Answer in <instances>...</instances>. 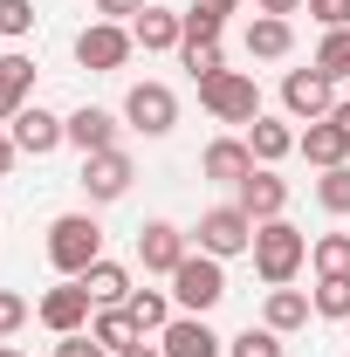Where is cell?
I'll use <instances>...</instances> for the list:
<instances>
[{"label": "cell", "instance_id": "7a4b0ae2", "mask_svg": "<svg viewBox=\"0 0 350 357\" xmlns=\"http://www.w3.org/2000/svg\"><path fill=\"white\" fill-rule=\"evenodd\" d=\"M48 261H55V275H83L89 261H103V227L89 220V213H62V220L48 227Z\"/></svg>", "mask_w": 350, "mask_h": 357}, {"label": "cell", "instance_id": "4dcf8cb0", "mask_svg": "<svg viewBox=\"0 0 350 357\" xmlns=\"http://www.w3.org/2000/svg\"><path fill=\"white\" fill-rule=\"evenodd\" d=\"M316 199H323V213H350V165H330L316 178Z\"/></svg>", "mask_w": 350, "mask_h": 357}, {"label": "cell", "instance_id": "d4e9b609", "mask_svg": "<svg viewBox=\"0 0 350 357\" xmlns=\"http://www.w3.org/2000/svg\"><path fill=\"white\" fill-rule=\"evenodd\" d=\"M124 310H131V323L151 337V330H165V323H172V296H158V289H131V303H124Z\"/></svg>", "mask_w": 350, "mask_h": 357}, {"label": "cell", "instance_id": "e575fe53", "mask_svg": "<svg viewBox=\"0 0 350 357\" xmlns=\"http://www.w3.org/2000/svg\"><path fill=\"white\" fill-rule=\"evenodd\" d=\"M309 14H316L323 28H350V0H309Z\"/></svg>", "mask_w": 350, "mask_h": 357}, {"label": "cell", "instance_id": "cb8c5ba5", "mask_svg": "<svg viewBox=\"0 0 350 357\" xmlns=\"http://www.w3.org/2000/svg\"><path fill=\"white\" fill-rule=\"evenodd\" d=\"M89 337H96L103 351L117 357V351H131V344L144 337V330L131 323V310H96V316H89Z\"/></svg>", "mask_w": 350, "mask_h": 357}, {"label": "cell", "instance_id": "7c38bea8", "mask_svg": "<svg viewBox=\"0 0 350 357\" xmlns=\"http://www.w3.org/2000/svg\"><path fill=\"white\" fill-rule=\"evenodd\" d=\"M14 144H21L28 158H48L55 144H69V117H55V110H42V103H28V110L14 117Z\"/></svg>", "mask_w": 350, "mask_h": 357}, {"label": "cell", "instance_id": "7402d4cb", "mask_svg": "<svg viewBox=\"0 0 350 357\" xmlns=\"http://www.w3.org/2000/svg\"><path fill=\"white\" fill-rule=\"evenodd\" d=\"M309 310H316V303H309L303 289H268V310H261V323L289 337V330H303V323H309Z\"/></svg>", "mask_w": 350, "mask_h": 357}, {"label": "cell", "instance_id": "e0dca14e", "mask_svg": "<svg viewBox=\"0 0 350 357\" xmlns=\"http://www.w3.org/2000/svg\"><path fill=\"white\" fill-rule=\"evenodd\" d=\"M76 282L89 289L96 310H124V303H131V268H117V261H89Z\"/></svg>", "mask_w": 350, "mask_h": 357}, {"label": "cell", "instance_id": "ffe728a7", "mask_svg": "<svg viewBox=\"0 0 350 357\" xmlns=\"http://www.w3.org/2000/svg\"><path fill=\"white\" fill-rule=\"evenodd\" d=\"M296 151H303L309 165H323V172H330V165H350V137L337 131L330 117H323V124H309V131L296 137Z\"/></svg>", "mask_w": 350, "mask_h": 357}, {"label": "cell", "instance_id": "74e56055", "mask_svg": "<svg viewBox=\"0 0 350 357\" xmlns=\"http://www.w3.org/2000/svg\"><path fill=\"white\" fill-rule=\"evenodd\" d=\"M296 7H309V0H254V14H275V21H289Z\"/></svg>", "mask_w": 350, "mask_h": 357}, {"label": "cell", "instance_id": "5b68a950", "mask_svg": "<svg viewBox=\"0 0 350 357\" xmlns=\"http://www.w3.org/2000/svg\"><path fill=\"white\" fill-rule=\"evenodd\" d=\"M131 48H137V35L124 21H89L83 35H76V62H83L89 76H117L131 62Z\"/></svg>", "mask_w": 350, "mask_h": 357}, {"label": "cell", "instance_id": "277c9868", "mask_svg": "<svg viewBox=\"0 0 350 357\" xmlns=\"http://www.w3.org/2000/svg\"><path fill=\"white\" fill-rule=\"evenodd\" d=\"M172 303L185 316H206L227 303V268L213 261V255H185V261L172 268Z\"/></svg>", "mask_w": 350, "mask_h": 357}, {"label": "cell", "instance_id": "83f0119b", "mask_svg": "<svg viewBox=\"0 0 350 357\" xmlns=\"http://www.w3.org/2000/svg\"><path fill=\"white\" fill-rule=\"evenodd\" d=\"M309 268H316V275H350V234H323V241H309Z\"/></svg>", "mask_w": 350, "mask_h": 357}, {"label": "cell", "instance_id": "4316f807", "mask_svg": "<svg viewBox=\"0 0 350 357\" xmlns=\"http://www.w3.org/2000/svg\"><path fill=\"white\" fill-rule=\"evenodd\" d=\"M316 316H330V323H350V275H316Z\"/></svg>", "mask_w": 350, "mask_h": 357}, {"label": "cell", "instance_id": "2e32d148", "mask_svg": "<svg viewBox=\"0 0 350 357\" xmlns=\"http://www.w3.org/2000/svg\"><path fill=\"white\" fill-rule=\"evenodd\" d=\"M69 144L76 151H117V117L110 110H96V103H83V110H69Z\"/></svg>", "mask_w": 350, "mask_h": 357}, {"label": "cell", "instance_id": "7bdbcfd3", "mask_svg": "<svg viewBox=\"0 0 350 357\" xmlns=\"http://www.w3.org/2000/svg\"><path fill=\"white\" fill-rule=\"evenodd\" d=\"M0 357H21V351H14V344H0Z\"/></svg>", "mask_w": 350, "mask_h": 357}, {"label": "cell", "instance_id": "ab89813d", "mask_svg": "<svg viewBox=\"0 0 350 357\" xmlns=\"http://www.w3.org/2000/svg\"><path fill=\"white\" fill-rule=\"evenodd\" d=\"M199 7H206V14H220V21H227V14H234L241 0H199Z\"/></svg>", "mask_w": 350, "mask_h": 357}, {"label": "cell", "instance_id": "d590c367", "mask_svg": "<svg viewBox=\"0 0 350 357\" xmlns=\"http://www.w3.org/2000/svg\"><path fill=\"white\" fill-rule=\"evenodd\" d=\"M144 7H151V0H96V14H103V21H137Z\"/></svg>", "mask_w": 350, "mask_h": 357}, {"label": "cell", "instance_id": "9a60e30c", "mask_svg": "<svg viewBox=\"0 0 350 357\" xmlns=\"http://www.w3.org/2000/svg\"><path fill=\"white\" fill-rule=\"evenodd\" d=\"M199 172L220 178V185H241V178L254 172V151H248V137H213V144H206V158H199Z\"/></svg>", "mask_w": 350, "mask_h": 357}, {"label": "cell", "instance_id": "8fae6325", "mask_svg": "<svg viewBox=\"0 0 350 357\" xmlns=\"http://www.w3.org/2000/svg\"><path fill=\"white\" fill-rule=\"evenodd\" d=\"M89 310H96V303H89L83 282H62V289H48V296H42V310H35V316H42L55 337H76V330H89Z\"/></svg>", "mask_w": 350, "mask_h": 357}, {"label": "cell", "instance_id": "1f68e13d", "mask_svg": "<svg viewBox=\"0 0 350 357\" xmlns=\"http://www.w3.org/2000/svg\"><path fill=\"white\" fill-rule=\"evenodd\" d=\"M220 28H227V21H220V14H206L199 0L185 7V42H220ZM185 42H178V48H185Z\"/></svg>", "mask_w": 350, "mask_h": 357}, {"label": "cell", "instance_id": "f35d334b", "mask_svg": "<svg viewBox=\"0 0 350 357\" xmlns=\"http://www.w3.org/2000/svg\"><path fill=\"white\" fill-rule=\"evenodd\" d=\"M21 158V144H14V131H0V178H7V165Z\"/></svg>", "mask_w": 350, "mask_h": 357}, {"label": "cell", "instance_id": "60d3db41", "mask_svg": "<svg viewBox=\"0 0 350 357\" xmlns=\"http://www.w3.org/2000/svg\"><path fill=\"white\" fill-rule=\"evenodd\" d=\"M330 124H337V131L350 137V103H337V110H330Z\"/></svg>", "mask_w": 350, "mask_h": 357}, {"label": "cell", "instance_id": "44dd1931", "mask_svg": "<svg viewBox=\"0 0 350 357\" xmlns=\"http://www.w3.org/2000/svg\"><path fill=\"white\" fill-rule=\"evenodd\" d=\"M248 151H254V165H282V158L296 151V131H289L282 117H254V124H248Z\"/></svg>", "mask_w": 350, "mask_h": 357}, {"label": "cell", "instance_id": "d6a6232c", "mask_svg": "<svg viewBox=\"0 0 350 357\" xmlns=\"http://www.w3.org/2000/svg\"><path fill=\"white\" fill-rule=\"evenodd\" d=\"M35 28V0H0V35H28Z\"/></svg>", "mask_w": 350, "mask_h": 357}, {"label": "cell", "instance_id": "3957f363", "mask_svg": "<svg viewBox=\"0 0 350 357\" xmlns=\"http://www.w3.org/2000/svg\"><path fill=\"white\" fill-rule=\"evenodd\" d=\"M199 103H206L213 124H254V117H261V89H254L248 69H220V76H206V83H199Z\"/></svg>", "mask_w": 350, "mask_h": 357}, {"label": "cell", "instance_id": "f546056e", "mask_svg": "<svg viewBox=\"0 0 350 357\" xmlns=\"http://www.w3.org/2000/svg\"><path fill=\"white\" fill-rule=\"evenodd\" d=\"M178 62L192 69V83H206V76H220V69H227L220 42H185V48H178Z\"/></svg>", "mask_w": 350, "mask_h": 357}, {"label": "cell", "instance_id": "4fadbf2b", "mask_svg": "<svg viewBox=\"0 0 350 357\" xmlns=\"http://www.w3.org/2000/svg\"><path fill=\"white\" fill-rule=\"evenodd\" d=\"M185 255H192V248H185V234H178L172 220H144L137 227V261L151 268V275H172Z\"/></svg>", "mask_w": 350, "mask_h": 357}, {"label": "cell", "instance_id": "9c48e42d", "mask_svg": "<svg viewBox=\"0 0 350 357\" xmlns=\"http://www.w3.org/2000/svg\"><path fill=\"white\" fill-rule=\"evenodd\" d=\"M234 192H241L234 206H241L254 227H261V220H282V206H289V178H275V165H254Z\"/></svg>", "mask_w": 350, "mask_h": 357}, {"label": "cell", "instance_id": "ac0fdd59", "mask_svg": "<svg viewBox=\"0 0 350 357\" xmlns=\"http://www.w3.org/2000/svg\"><path fill=\"white\" fill-rule=\"evenodd\" d=\"M131 35H137V48L165 55V48H178V42H185V14H172V7H144V14L131 21Z\"/></svg>", "mask_w": 350, "mask_h": 357}, {"label": "cell", "instance_id": "52a82bcc", "mask_svg": "<svg viewBox=\"0 0 350 357\" xmlns=\"http://www.w3.org/2000/svg\"><path fill=\"white\" fill-rule=\"evenodd\" d=\"M248 248H254V220H248L241 206H213V213H199V255L227 261V255H248Z\"/></svg>", "mask_w": 350, "mask_h": 357}, {"label": "cell", "instance_id": "484cf974", "mask_svg": "<svg viewBox=\"0 0 350 357\" xmlns=\"http://www.w3.org/2000/svg\"><path fill=\"white\" fill-rule=\"evenodd\" d=\"M309 69H323L330 83H344V76H350V28H323V48H316Z\"/></svg>", "mask_w": 350, "mask_h": 357}, {"label": "cell", "instance_id": "6da1fadb", "mask_svg": "<svg viewBox=\"0 0 350 357\" xmlns=\"http://www.w3.org/2000/svg\"><path fill=\"white\" fill-rule=\"evenodd\" d=\"M248 255H254V275H261L268 289H289L296 268L309 261V234H303V227H289V220H261Z\"/></svg>", "mask_w": 350, "mask_h": 357}, {"label": "cell", "instance_id": "603a6c76", "mask_svg": "<svg viewBox=\"0 0 350 357\" xmlns=\"http://www.w3.org/2000/svg\"><path fill=\"white\" fill-rule=\"evenodd\" d=\"M289 48H296V28H289V21H275V14H254V21H248V55L275 62V55H289Z\"/></svg>", "mask_w": 350, "mask_h": 357}, {"label": "cell", "instance_id": "b9f144b4", "mask_svg": "<svg viewBox=\"0 0 350 357\" xmlns=\"http://www.w3.org/2000/svg\"><path fill=\"white\" fill-rule=\"evenodd\" d=\"M117 357H165V351H151V344H144V337H137L131 351H117Z\"/></svg>", "mask_w": 350, "mask_h": 357}, {"label": "cell", "instance_id": "30bf717a", "mask_svg": "<svg viewBox=\"0 0 350 357\" xmlns=\"http://www.w3.org/2000/svg\"><path fill=\"white\" fill-rule=\"evenodd\" d=\"M131 178H137V165H131V151H89L83 158V185L89 199H124L131 192Z\"/></svg>", "mask_w": 350, "mask_h": 357}, {"label": "cell", "instance_id": "8992f818", "mask_svg": "<svg viewBox=\"0 0 350 357\" xmlns=\"http://www.w3.org/2000/svg\"><path fill=\"white\" fill-rule=\"evenodd\" d=\"M282 110H289L296 124H323V117L337 110V83H330L323 69H289V76H282Z\"/></svg>", "mask_w": 350, "mask_h": 357}, {"label": "cell", "instance_id": "f1b7e54d", "mask_svg": "<svg viewBox=\"0 0 350 357\" xmlns=\"http://www.w3.org/2000/svg\"><path fill=\"white\" fill-rule=\"evenodd\" d=\"M227 357H282V330H254V323H248V330H241V337H227Z\"/></svg>", "mask_w": 350, "mask_h": 357}, {"label": "cell", "instance_id": "d6986e66", "mask_svg": "<svg viewBox=\"0 0 350 357\" xmlns=\"http://www.w3.org/2000/svg\"><path fill=\"white\" fill-rule=\"evenodd\" d=\"M28 89H35V62L28 55H0V124H14L28 110Z\"/></svg>", "mask_w": 350, "mask_h": 357}, {"label": "cell", "instance_id": "ba28073f", "mask_svg": "<svg viewBox=\"0 0 350 357\" xmlns=\"http://www.w3.org/2000/svg\"><path fill=\"white\" fill-rule=\"evenodd\" d=\"M124 124L144 137H165L178 124V96L165 83H131V96H124Z\"/></svg>", "mask_w": 350, "mask_h": 357}, {"label": "cell", "instance_id": "836d02e7", "mask_svg": "<svg viewBox=\"0 0 350 357\" xmlns=\"http://www.w3.org/2000/svg\"><path fill=\"white\" fill-rule=\"evenodd\" d=\"M21 323H28V303H21L14 289H0V337H14Z\"/></svg>", "mask_w": 350, "mask_h": 357}, {"label": "cell", "instance_id": "5bb4252c", "mask_svg": "<svg viewBox=\"0 0 350 357\" xmlns=\"http://www.w3.org/2000/svg\"><path fill=\"white\" fill-rule=\"evenodd\" d=\"M158 351H165V357H220L227 337L206 330V316H172V323L158 330Z\"/></svg>", "mask_w": 350, "mask_h": 357}, {"label": "cell", "instance_id": "8d00e7d4", "mask_svg": "<svg viewBox=\"0 0 350 357\" xmlns=\"http://www.w3.org/2000/svg\"><path fill=\"white\" fill-rule=\"evenodd\" d=\"M55 357H110V351H103L96 337H83V330H76V337H62V351H55Z\"/></svg>", "mask_w": 350, "mask_h": 357}]
</instances>
